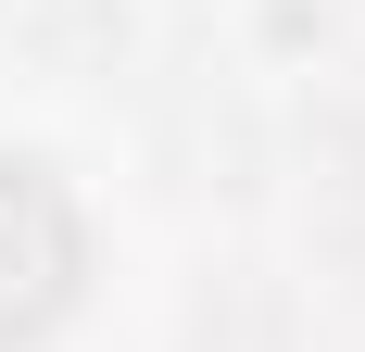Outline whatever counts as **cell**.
Returning <instances> with one entry per match:
<instances>
[{
  "label": "cell",
  "instance_id": "1",
  "mask_svg": "<svg viewBox=\"0 0 365 352\" xmlns=\"http://www.w3.org/2000/svg\"><path fill=\"white\" fill-rule=\"evenodd\" d=\"M76 277H88V227H76L63 176L26 164V151H0V352L38 340V327H63Z\"/></svg>",
  "mask_w": 365,
  "mask_h": 352
}]
</instances>
